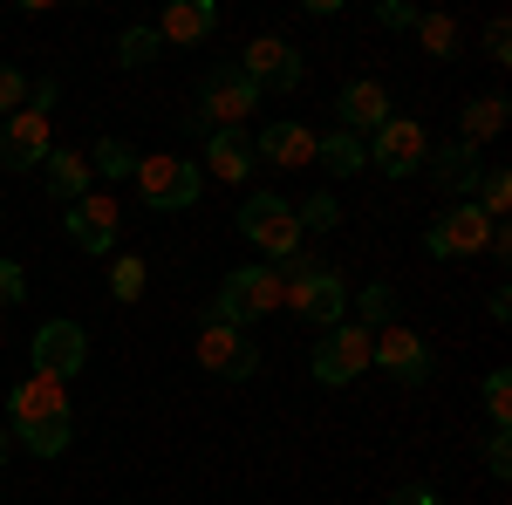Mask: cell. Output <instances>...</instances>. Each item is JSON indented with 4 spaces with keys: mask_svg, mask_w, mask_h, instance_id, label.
<instances>
[{
    "mask_svg": "<svg viewBox=\"0 0 512 505\" xmlns=\"http://www.w3.org/2000/svg\"><path fill=\"white\" fill-rule=\"evenodd\" d=\"M274 308H287V273L280 267H233L212 294V321H233V328H253Z\"/></svg>",
    "mask_w": 512,
    "mask_h": 505,
    "instance_id": "6da1fadb",
    "label": "cell"
},
{
    "mask_svg": "<svg viewBox=\"0 0 512 505\" xmlns=\"http://www.w3.org/2000/svg\"><path fill=\"white\" fill-rule=\"evenodd\" d=\"M280 273H287V308L308 314V321H321V328H335L342 314H349V287H342V273L328 267V260H280Z\"/></svg>",
    "mask_w": 512,
    "mask_h": 505,
    "instance_id": "7a4b0ae2",
    "label": "cell"
},
{
    "mask_svg": "<svg viewBox=\"0 0 512 505\" xmlns=\"http://www.w3.org/2000/svg\"><path fill=\"white\" fill-rule=\"evenodd\" d=\"M233 226L253 239L260 253H267V267H280V260H294V253H301V226H294V205H287L280 192H253L246 205H239Z\"/></svg>",
    "mask_w": 512,
    "mask_h": 505,
    "instance_id": "3957f363",
    "label": "cell"
},
{
    "mask_svg": "<svg viewBox=\"0 0 512 505\" xmlns=\"http://www.w3.org/2000/svg\"><path fill=\"white\" fill-rule=\"evenodd\" d=\"M48 103H55V82H35V103H28V110H14V117L0 123V164H7V171H35L41 157L55 151Z\"/></svg>",
    "mask_w": 512,
    "mask_h": 505,
    "instance_id": "277c9868",
    "label": "cell"
},
{
    "mask_svg": "<svg viewBox=\"0 0 512 505\" xmlns=\"http://www.w3.org/2000/svg\"><path fill=\"white\" fill-rule=\"evenodd\" d=\"M253 110H260V89L239 76V62H212L205 82H198V117L212 130H239ZM198 117H192V130H198Z\"/></svg>",
    "mask_w": 512,
    "mask_h": 505,
    "instance_id": "5b68a950",
    "label": "cell"
},
{
    "mask_svg": "<svg viewBox=\"0 0 512 505\" xmlns=\"http://www.w3.org/2000/svg\"><path fill=\"white\" fill-rule=\"evenodd\" d=\"M239 76L253 82L260 96H267V89H274V96H287V89H301L308 62L294 55V41H280V35H253L246 48H239Z\"/></svg>",
    "mask_w": 512,
    "mask_h": 505,
    "instance_id": "8992f818",
    "label": "cell"
},
{
    "mask_svg": "<svg viewBox=\"0 0 512 505\" xmlns=\"http://www.w3.org/2000/svg\"><path fill=\"white\" fill-rule=\"evenodd\" d=\"M198 362H205L212 376H226V383H253V369H260L253 328H233V321H212V314H205V328H198Z\"/></svg>",
    "mask_w": 512,
    "mask_h": 505,
    "instance_id": "52a82bcc",
    "label": "cell"
},
{
    "mask_svg": "<svg viewBox=\"0 0 512 505\" xmlns=\"http://www.w3.org/2000/svg\"><path fill=\"white\" fill-rule=\"evenodd\" d=\"M137 198L151 212H192L198 205V164H185V157H144L137 164Z\"/></svg>",
    "mask_w": 512,
    "mask_h": 505,
    "instance_id": "ba28073f",
    "label": "cell"
},
{
    "mask_svg": "<svg viewBox=\"0 0 512 505\" xmlns=\"http://www.w3.org/2000/svg\"><path fill=\"white\" fill-rule=\"evenodd\" d=\"M485 239H492V219L465 198V205L437 212L431 226H424V253L431 260H472V253H485Z\"/></svg>",
    "mask_w": 512,
    "mask_h": 505,
    "instance_id": "9c48e42d",
    "label": "cell"
},
{
    "mask_svg": "<svg viewBox=\"0 0 512 505\" xmlns=\"http://www.w3.org/2000/svg\"><path fill=\"white\" fill-rule=\"evenodd\" d=\"M82 369H89V328L82 321H48V328H35V376L69 389Z\"/></svg>",
    "mask_w": 512,
    "mask_h": 505,
    "instance_id": "30bf717a",
    "label": "cell"
},
{
    "mask_svg": "<svg viewBox=\"0 0 512 505\" xmlns=\"http://www.w3.org/2000/svg\"><path fill=\"white\" fill-rule=\"evenodd\" d=\"M424 157H431V130L417 117H390L376 130V144H369V164H376L383 178H417Z\"/></svg>",
    "mask_w": 512,
    "mask_h": 505,
    "instance_id": "8fae6325",
    "label": "cell"
},
{
    "mask_svg": "<svg viewBox=\"0 0 512 505\" xmlns=\"http://www.w3.org/2000/svg\"><path fill=\"white\" fill-rule=\"evenodd\" d=\"M308 369H315V383L342 389V383H362V369H369V328H328L315 342V355H308Z\"/></svg>",
    "mask_w": 512,
    "mask_h": 505,
    "instance_id": "7c38bea8",
    "label": "cell"
},
{
    "mask_svg": "<svg viewBox=\"0 0 512 505\" xmlns=\"http://www.w3.org/2000/svg\"><path fill=\"white\" fill-rule=\"evenodd\" d=\"M369 362H376V369H390L396 383H424V376H431V349H424V335H417V328H403V321H390V328H376V335H369Z\"/></svg>",
    "mask_w": 512,
    "mask_h": 505,
    "instance_id": "4fadbf2b",
    "label": "cell"
},
{
    "mask_svg": "<svg viewBox=\"0 0 512 505\" xmlns=\"http://www.w3.org/2000/svg\"><path fill=\"white\" fill-rule=\"evenodd\" d=\"M117 198L110 192H89L69 205V219H62V233H69V246H82V253H110L117 246Z\"/></svg>",
    "mask_w": 512,
    "mask_h": 505,
    "instance_id": "5bb4252c",
    "label": "cell"
},
{
    "mask_svg": "<svg viewBox=\"0 0 512 505\" xmlns=\"http://www.w3.org/2000/svg\"><path fill=\"white\" fill-rule=\"evenodd\" d=\"M424 171H431V185H437V192H451L458 205H465V198L478 192V178H485V164H478V151H472V144H444V151L431 144Z\"/></svg>",
    "mask_w": 512,
    "mask_h": 505,
    "instance_id": "9a60e30c",
    "label": "cell"
},
{
    "mask_svg": "<svg viewBox=\"0 0 512 505\" xmlns=\"http://www.w3.org/2000/svg\"><path fill=\"white\" fill-rule=\"evenodd\" d=\"M335 117H342L349 137H362V130L376 137V130L390 123V89H383V82H349V89L335 96Z\"/></svg>",
    "mask_w": 512,
    "mask_h": 505,
    "instance_id": "2e32d148",
    "label": "cell"
},
{
    "mask_svg": "<svg viewBox=\"0 0 512 505\" xmlns=\"http://www.w3.org/2000/svg\"><path fill=\"white\" fill-rule=\"evenodd\" d=\"M260 157H267V164H274V171H308V164H315V130H308V123H267V130H260Z\"/></svg>",
    "mask_w": 512,
    "mask_h": 505,
    "instance_id": "e0dca14e",
    "label": "cell"
},
{
    "mask_svg": "<svg viewBox=\"0 0 512 505\" xmlns=\"http://www.w3.org/2000/svg\"><path fill=\"white\" fill-rule=\"evenodd\" d=\"M62 410H69V389L48 383V376H28L7 396V424H41V417H62Z\"/></svg>",
    "mask_w": 512,
    "mask_h": 505,
    "instance_id": "ac0fdd59",
    "label": "cell"
},
{
    "mask_svg": "<svg viewBox=\"0 0 512 505\" xmlns=\"http://www.w3.org/2000/svg\"><path fill=\"white\" fill-rule=\"evenodd\" d=\"M219 28V7L212 0H171L158 21V41H185V48H198V41Z\"/></svg>",
    "mask_w": 512,
    "mask_h": 505,
    "instance_id": "d6986e66",
    "label": "cell"
},
{
    "mask_svg": "<svg viewBox=\"0 0 512 505\" xmlns=\"http://www.w3.org/2000/svg\"><path fill=\"white\" fill-rule=\"evenodd\" d=\"M205 164H212V178L239 185V178L253 171V137H246V130H212V144H205Z\"/></svg>",
    "mask_w": 512,
    "mask_h": 505,
    "instance_id": "ffe728a7",
    "label": "cell"
},
{
    "mask_svg": "<svg viewBox=\"0 0 512 505\" xmlns=\"http://www.w3.org/2000/svg\"><path fill=\"white\" fill-rule=\"evenodd\" d=\"M41 171H48V192L62 198V205L89 198V157H82V151H48V157H41Z\"/></svg>",
    "mask_w": 512,
    "mask_h": 505,
    "instance_id": "44dd1931",
    "label": "cell"
},
{
    "mask_svg": "<svg viewBox=\"0 0 512 505\" xmlns=\"http://www.w3.org/2000/svg\"><path fill=\"white\" fill-rule=\"evenodd\" d=\"M506 130V96H472L465 110H458V144H485V137H499Z\"/></svg>",
    "mask_w": 512,
    "mask_h": 505,
    "instance_id": "7402d4cb",
    "label": "cell"
},
{
    "mask_svg": "<svg viewBox=\"0 0 512 505\" xmlns=\"http://www.w3.org/2000/svg\"><path fill=\"white\" fill-rule=\"evenodd\" d=\"M315 164L328 178H355L369 164V151H362V137H349V130H328V137H315Z\"/></svg>",
    "mask_w": 512,
    "mask_h": 505,
    "instance_id": "603a6c76",
    "label": "cell"
},
{
    "mask_svg": "<svg viewBox=\"0 0 512 505\" xmlns=\"http://www.w3.org/2000/svg\"><path fill=\"white\" fill-rule=\"evenodd\" d=\"M137 164H144V157L130 151L123 137H103V144L89 151V178H137Z\"/></svg>",
    "mask_w": 512,
    "mask_h": 505,
    "instance_id": "cb8c5ba5",
    "label": "cell"
},
{
    "mask_svg": "<svg viewBox=\"0 0 512 505\" xmlns=\"http://www.w3.org/2000/svg\"><path fill=\"white\" fill-rule=\"evenodd\" d=\"M410 35H417V48L437 55V62H444V55H458V21H451V14H417V28H410Z\"/></svg>",
    "mask_w": 512,
    "mask_h": 505,
    "instance_id": "d4e9b609",
    "label": "cell"
},
{
    "mask_svg": "<svg viewBox=\"0 0 512 505\" xmlns=\"http://www.w3.org/2000/svg\"><path fill=\"white\" fill-rule=\"evenodd\" d=\"M158 55H164L158 28H123V35H117V62H123V69H144V62H158Z\"/></svg>",
    "mask_w": 512,
    "mask_h": 505,
    "instance_id": "484cf974",
    "label": "cell"
},
{
    "mask_svg": "<svg viewBox=\"0 0 512 505\" xmlns=\"http://www.w3.org/2000/svg\"><path fill=\"white\" fill-rule=\"evenodd\" d=\"M294 226H301V233H328V226H342V205H335L328 192H308L301 205H294Z\"/></svg>",
    "mask_w": 512,
    "mask_h": 505,
    "instance_id": "4316f807",
    "label": "cell"
},
{
    "mask_svg": "<svg viewBox=\"0 0 512 505\" xmlns=\"http://www.w3.org/2000/svg\"><path fill=\"white\" fill-rule=\"evenodd\" d=\"M485 219H506V205H512V178L499 171V164H485V178H478V198H472Z\"/></svg>",
    "mask_w": 512,
    "mask_h": 505,
    "instance_id": "83f0119b",
    "label": "cell"
},
{
    "mask_svg": "<svg viewBox=\"0 0 512 505\" xmlns=\"http://www.w3.org/2000/svg\"><path fill=\"white\" fill-rule=\"evenodd\" d=\"M110 294H117L123 308H130V301H144V260H137V253H123L117 267H110Z\"/></svg>",
    "mask_w": 512,
    "mask_h": 505,
    "instance_id": "f1b7e54d",
    "label": "cell"
},
{
    "mask_svg": "<svg viewBox=\"0 0 512 505\" xmlns=\"http://www.w3.org/2000/svg\"><path fill=\"white\" fill-rule=\"evenodd\" d=\"M485 410H492V430H512V376L506 369L485 376Z\"/></svg>",
    "mask_w": 512,
    "mask_h": 505,
    "instance_id": "f546056e",
    "label": "cell"
},
{
    "mask_svg": "<svg viewBox=\"0 0 512 505\" xmlns=\"http://www.w3.org/2000/svg\"><path fill=\"white\" fill-rule=\"evenodd\" d=\"M396 321V294L390 287H362V328H390Z\"/></svg>",
    "mask_w": 512,
    "mask_h": 505,
    "instance_id": "4dcf8cb0",
    "label": "cell"
},
{
    "mask_svg": "<svg viewBox=\"0 0 512 505\" xmlns=\"http://www.w3.org/2000/svg\"><path fill=\"white\" fill-rule=\"evenodd\" d=\"M485 471H492L499 485L512 478V430H492V437H485Z\"/></svg>",
    "mask_w": 512,
    "mask_h": 505,
    "instance_id": "1f68e13d",
    "label": "cell"
},
{
    "mask_svg": "<svg viewBox=\"0 0 512 505\" xmlns=\"http://www.w3.org/2000/svg\"><path fill=\"white\" fill-rule=\"evenodd\" d=\"M14 110H28V76L0 62V117H14Z\"/></svg>",
    "mask_w": 512,
    "mask_h": 505,
    "instance_id": "d6a6232c",
    "label": "cell"
},
{
    "mask_svg": "<svg viewBox=\"0 0 512 505\" xmlns=\"http://www.w3.org/2000/svg\"><path fill=\"white\" fill-rule=\"evenodd\" d=\"M21 294H28V273L14 260H0V308H21Z\"/></svg>",
    "mask_w": 512,
    "mask_h": 505,
    "instance_id": "836d02e7",
    "label": "cell"
},
{
    "mask_svg": "<svg viewBox=\"0 0 512 505\" xmlns=\"http://www.w3.org/2000/svg\"><path fill=\"white\" fill-rule=\"evenodd\" d=\"M376 21L383 28H417V7L410 0H376Z\"/></svg>",
    "mask_w": 512,
    "mask_h": 505,
    "instance_id": "e575fe53",
    "label": "cell"
},
{
    "mask_svg": "<svg viewBox=\"0 0 512 505\" xmlns=\"http://www.w3.org/2000/svg\"><path fill=\"white\" fill-rule=\"evenodd\" d=\"M485 62H512V28H506V21L485 28Z\"/></svg>",
    "mask_w": 512,
    "mask_h": 505,
    "instance_id": "d590c367",
    "label": "cell"
},
{
    "mask_svg": "<svg viewBox=\"0 0 512 505\" xmlns=\"http://www.w3.org/2000/svg\"><path fill=\"white\" fill-rule=\"evenodd\" d=\"M390 505H444L431 492V485H403V492H390Z\"/></svg>",
    "mask_w": 512,
    "mask_h": 505,
    "instance_id": "8d00e7d4",
    "label": "cell"
},
{
    "mask_svg": "<svg viewBox=\"0 0 512 505\" xmlns=\"http://www.w3.org/2000/svg\"><path fill=\"white\" fill-rule=\"evenodd\" d=\"M7 451H14V437H7V430H0V465H7Z\"/></svg>",
    "mask_w": 512,
    "mask_h": 505,
    "instance_id": "74e56055",
    "label": "cell"
}]
</instances>
